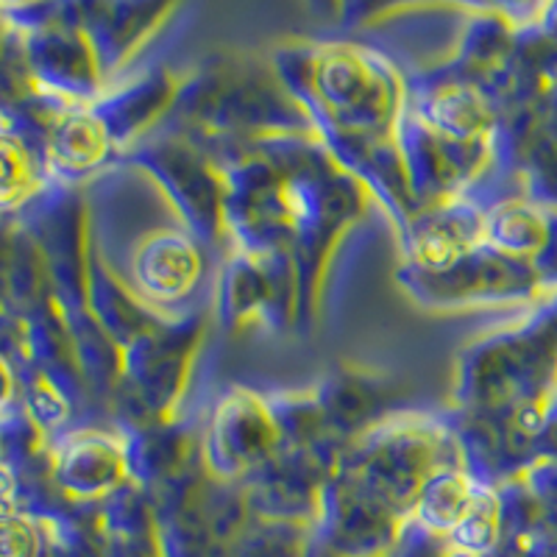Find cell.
Instances as JSON below:
<instances>
[{
    "mask_svg": "<svg viewBox=\"0 0 557 557\" xmlns=\"http://www.w3.org/2000/svg\"><path fill=\"white\" fill-rule=\"evenodd\" d=\"M496 535H499V499L487 487H480L460 524L451 530L449 544L462 555H485L487 549H494Z\"/></svg>",
    "mask_w": 557,
    "mask_h": 557,
    "instance_id": "11",
    "label": "cell"
},
{
    "mask_svg": "<svg viewBox=\"0 0 557 557\" xmlns=\"http://www.w3.org/2000/svg\"><path fill=\"white\" fill-rule=\"evenodd\" d=\"M315 92L341 126L376 132L387 126L396 103V82L387 67L360 48H326L315 62Z\"/></svg>",
    "mask_w": 557,
    "mask_h": 557,
    "instance_id": "1",
    "label": "cell"
},
{
    "mask_svg": "<svg viewBox=\"0 0 557 557\" xmlns=\"http://www.w3.org/2000/svg\"><path fill=\"white\" fill-rule=\"evenodd\" d=\"M276 444V424L262 399L235 393L221 405L209 435V462L223 476L253 469Z\"/></svg>",
    "mask_w": 557,
    "mask_h": 557,
    "instance_id": "2",
    "label": "cell"
},
{
    "mask_svg": "<svg viewBox=\"0 0 557 557\" xmlns=\"http://www.w3.org/2000/svg\"><path fill=\"white\" fill-rule=\"evenodd\" d=\"M0 466H3V462H0Z\"/></svg>",
    "mask_w": 557,
    "mask_h": 557,
    "instance_id": "16",
    "label": "cell"
},
{
    "mask_svg": "<svg viewBox=\"0 0 557 557\" xmlns=\"http://www.w3.org/2000/svg\"><path fill=\"white\" fill-rule=\"evenodd\" d=\"M109 157L107 123L89 109H67L48 132V159L64 176H84Z\"/></svg>",
    "mask_w": 557,
    "mask_h": 557,
    "instance_id": "5",
    "label": "cell"
},
{
    "mask_svg": "<svg viewBox=\"0 0 557 557\" xmlns=\"http://www.w3.org/2000/svg\"><path fill=\"white\" fill-rule=\"evenodd\" d=\"M20 513L17 510V485L14 476L9 474L7 466H0V516Z\"/></svg>",
    "mask_w": 557,
    "mask_h": 557,
    "instance_id": "14",
    "label": "cell"
},
{
    "mask_svg": "<svg viewBox=\"0 0 557 557\" xmlns=\"http://www.w3.org/2000/svg\"><path fill=\"white\" fill-rule=\"evenodd\" d=\"M421 117L435 134H444L451 143H471L485 137L494 114L485 98L471 87H441L426 96Z\"/></svg>",
    "mask_w": 557,
    "mask_h": 557,
    "instance_id": "6",
    "label": "cell"
},
{
    "mask_svg": "<svg viewBox=\"0 0 557 557\" xmlns=\"http://www.w3.org/2000/svg\"><path fill=\"white\" fill-rule=\"evenodd\" d=\"M482 243V223L474 228H466L457 218H441V221L426 223L412 240V260L426 271H446L455 265L462 253Z\"/></svg>",
    "mask_w": 557,
    "mask_h": 557,
    "instance_id": "8",
    "label": "cell"
},
{
    "mask_svg": "<svg viewBox=\"0 0 557 557\" xmlns=\"http://www.w3.org/2000/svg\"><path fill=\"white\" fill-rule=\"evenodd\" d=\"M201 271V251L182 228H153L134 246V282L139 293L153 301H178L190 296Z\"/></svg>",
    "mask_w": 557,
    "mask_h": 557,
    "instance_id": "3",
    "label": "cell"
},
{
    "mask_svg": "<svg viewBox=\"0 0 557 557\" xmlns=\"http://www.w3.org/2000/svg\"><path fill=\"white\" fill-rule=\"evenodd\" d=\"M42 535L28 516H0V557H39Z\"/></svg>",
    "mask_w": 557,
    "mask_h": 557,
    "instance_id": "12",
    "label": "cell"
},
{
    "mask_svg": "<svg viewBox=\"0 0 557 557\" xmlns=\"http://www.w3.org/2000/svg\"><path fill=\"white\" fill-rule=\"evenodd\" d=\"M546 228L535 212H530L521 203L510 201L496 207L491 215L482 221V243H491L499 251L530 253L544 246Z\"/></svg>",
    "mask_w": 557,
    "mask_h": 557,
    "instance_id": "9",
    "label": "cell"
},
{
    "mask_svg": "<svg viewBox=\"0 0 557 557\" xmlns=\"http://www.w3.org/2000/svg\"><path fill=\"white\" fill-rule=\"evenodd\" d=\"M39 171L17 134L0 128V212H14L39 190Z\"/></svg>",
    "mask_w": 557,
    "mask_h": 557,
    "instance_id": "10",
    "label": "cell"
},
{
    "mask_svg": "<svg viewBox=\"0 0 557 557\" xmlns=\"http://www.w3.org/2000/svg\"><path fill=\"white\" fill-rule=\"evenodd\" d=\"M32 412L39 418V421H48V424H59L64 421L67 410H64V401L59 399V393L53 391L48 382H37L32 387Z\"/></svg>",
    "mask_w": 557,
    "mask_h": 557,
    "instance_id": "13",
    "label": "cell"
},
{
    "mask_svg": "<svg viewBox=\"0 0 557 557\" xmlns=\"http://www.w3.org/2000/svg\"><path fill=\"white\" fill-rule=\"evenodd\" d=\"M12 399H14V374H12V368H9V362L0 357V410L9 407V401Z\"/></svg>",
    "mask_w": 557,
    "mask_h": 557,
    "instance_id": "15",
    "label": "cell"
},
{
    "mask_svg": "<svg viewBox=\"0 0 557 557\" xmlns=\"http://www.w3.org/2000/svg\"><path fill=\"white\" fill-rule=\"evenodd\" d=\"M126 474V451L107 432H73L53 455V476L73 499H101L117 491Z\"/></svg>",
    "mask_w": 557,
    "mask_h": 557,
    "instance_id": "4",
    "label": "cell"
},
{
    "mask_svg": "<svg viewBox=\"0 0 557 557\" xmlns=\"http://www.w3.org/2000/svg\"><path fill=\"white\" fill-rule=\"evenodd\" d=\"M476 491H480V485H476L466 471H435V474L424 482V487L418 491L412 513H416L421 527L430 530L432 535H444V539H449L451 530L460 524V519L466 516L471 502H474Z\"/></svg>",
    "mask_w": 557,
    "mask_h": 557,
    "instance_id": "7",
    "label": "cell"
}]
</instances>
